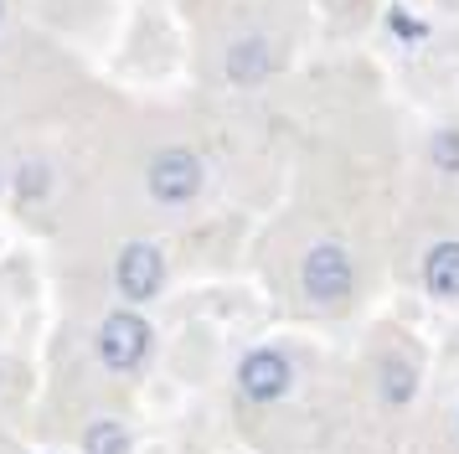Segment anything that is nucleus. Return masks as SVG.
Segmentation results:
<instances>
[{
  "mask_svg": "<svg viewBox=\"0 0 459 454\" xmlns=\"http://www.w3.org/2000/svg\"><path fill=\"white\" fill-rule=\"evenodd\" d=\"M93 351H99V362H104L114 377H134V371L150 362V351H155V330L140 310H108L104 320H99V336H93Z\"/></svg>",
  "mask_w": 459,
  "mask_h": 454,
  "instance_id": "f257e3e1",
  "label": "nucleus"
},
{
  "mask_svg": "<svg viewBox=\"0 0 459 454\" xmlns=\"http://www.w3.org/2000/svg\"><path fill=\"white\" fill-rule=\"evenodd\" d=\"M145 186L150 196L160 206H191L202 196V186H207V161L186 150V144H166L145 170Z\"/></svg>",
  "mask_w": 459,
  "mask_h": 454,
  "instance_id": "f03ea898",
  "label": "nucleus"
},
{
  "mask_svg": "<svg viewBox=\"0 0 459 454\" xmlns=\"http://www.w3.org/2000/svg\"><path fill=\"white\" fill-rule=\"evenodd\" d=\"M299 289L315 305H346L356 294V258L341 243H315L299 264Z\"/></svg>",
  "mask_w": 459,
  "mask_h": 454,
  "instance_id": "7ed1b4c3",
  "label": "nucleus"
},
{
  "mask_svg": "<svg viewBox=\"0 0 459 454\" xmlns=\"http://www.w3.org/2000/svg\"><path fill=\"white\" fill-rule=\"evenodd\" d=\"M114 289H119V300L129 310L134 305H150L160 289H166V253L160 243H150V238H134L114 253Z\"/></svg>",
  "mask_w": 459,
  "mask_h": 454,
  "instance_id": "20e7f679",
  "label": "nucleus"
},
{
  "mask_svg": "<svg viewBox=\"0 0 459 454\" xmlns=\"http://www.w3.org/2000/svg\"><path fill=\"white\" fill-rule=\"evenodd\" d=\"M290 388H294V362L279 346H258L238 362V392H243L248 403H258V408L290 397Z\"/></svg>",
  "mask_w": 459,
  "mask_h": 454,
  "instance_id": "39448f33",
  "label": "nucleus"
},
{
  "mask_svg": "<svg viewBox=\"0 0 459 454\" xmlns=\"http://www.w3.org/2000/svg\"><path fill=\"white\" fill-rule=\"evenodd\" d=\"M273 73V52L264 37H243L228 47V83L238 88H258V83Z\"/></svg>",
  "mask_w": 459,
  "mask_h": 454,
  "instance_id": "423d86ee",
  "label": "nucleus"
},
{
  "mask_svg": "<svg viewBox=\"0 0 459 454\" xmlns=\"http://www.w3.org/2000/svg\"><path fill=\"white\" fill-rule=\"evenodd\" d=\"M423 289L434 300H459V238H444L423 253Z\"/></svg>",
  "mask_w": 459,
  "mask_h": 454,
  "instance_id": "0eeeda50",
  "label": "nucleus"
},
{
  "mask_svg": "<svg viewBox=\"0 0 459 454\" xmlns=\"http://www.w3.org/2000/svg\"><path fill=\"white\" fill-rule=\"evenodd\" d=\"M413 392H418L413 362H403V356H387V362H382V397H387L393 408H408V403H413Z\"/></svg>",
  "mask_w": 459,
  "mask_h": 454,
  "instance_id": "6e6552de",
  "label": "nucleus"
},
{
  "mask_svg": "<svg viewBox=\"0 0 459 454\" xmlns=\"http://www.w3.org/2000/svg\"><path fill=\"white\" fill-rule=\"evenodd\" d=\"M83 454H129V429L119 418H93L83 429Z\"/></svg>",
  "mask_w": 459,
  "mask_h": 454,
  "instance_id": "1a4fd4ad",
  "label": "nucleus"
},
{
  "mask_svg": "<svg viewBox=\"0 0 459 454\" xmlns=\"http://www.w3.org/2000/svg\"><path fill=\"white\" fill-rule=\"evenodd\" d=\"M429 161L444 176H459V129H438L434 140H429Z\"/></svg>",
  "mask_w": 459,
  "mask_h": 454,
  "instance_id": "9d476101",
  "label": "nucleus"
},
{
  "mask_svg": "<svg viewBox=\"0 0 459 454\" xmlns=\"http://www.w3.org/2000/svg\"><path fill=\"white\" fill-rule=\"evenodd\" d=\"M47 165H22V170H16V196H22V202H37V196H47Z\"/></svg>",
  "mask_w": 459,
  "mask_h": 454,
  "instance_id": "9b49d317",
  "label": "nucleus"
},
{
  "mask_svg": "<svg viewBox=\"0 0 459 454\" xmlns=\"http://www.w3.org/2000/svg\"><path fill=\"white\" fill-rule=\"evenodd\" d=\"M387 21H393V31H397V37H408V41H423V21L403 16V11H393Z\"/></svg>",
  "mask_w": 459,
  "mask_h": 454,
  "instance_id": "f8f14e48",
  "label": "nucleus"
},
{
  "mask_svg": "<svg viewBox=\"0 0 459 454\" xmlns=\"http://www.w3.org/2000/svg\"><path fill=\"white\" fill-rule=\"evenodd\" d=\"M0 16H5V0H0Z\"/></svg>",
  "mask_w": 459,
  "mask_h": 454,
  "instance_id": "ddd939ff",
  "label": "nucleus"
},
{
  "mask_svg": "<svg viewBox=\"0 0 459 454\" xmlns=\"http://www.w3.org/2000/svg\"><path fill=\"white\" fill-rule=\"evenodd\" d=\"M455 423H459V418H455Z\"/></svg>",
  "mask_w": 459,
  "mask_h": 454,
  "instance_id": "4468645a",
  "label": "nucleus"
}]
</instances>
